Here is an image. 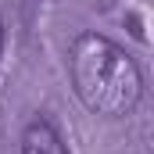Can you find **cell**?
Listing matches in <instances>:
<instances>
[{"mask_svg": "<svg viewBox=\"0 0 154 154\" xmlns=\"http://www.w3.org/2000/svg\"><path fill=\"white\" fill-rule=\"evenodd\" d=\"M68 75L75 86V97L104 118L129 115L143 97V79L136 61L118 47L115 39L100 32L75 36L68 50Z\"/></svg>", "mask_w": 154, "mask_h": 154, "instance_id": "1", "label": "cell"}, {"mask_svg": "<svg viewBox=\"0 0 154 154\" xmlns=\"http://www.w3.org/2000/svg\"><path fill=\"white\" fill-rule=\"evenodd\" d=\"M0 47H4V22H0Z\"/></svg>", "mask_w": 154, "mask_h": 154, "instance_id": "3", "label": "cell"}, {"mask_svg": "<svg viewBox=\"0 0 154 154\" xmlns=\"http://www.w3.org/2000/svg\"><path fill=\"white\" fill-rule=\"evenodd\" d=\"M22 154H68V147L47 118H36L22 133Z\"/></svg>", "mask_w": 154, "mask_h": 154, "instance_id": "2", "label": "cell"}]
</instances>
